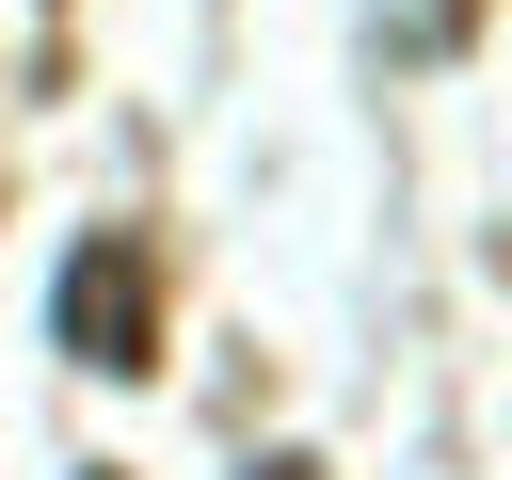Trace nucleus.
<instances>
[{"mask_svg":"<svg viewBox=\"0 0 512 480\" xmlns=\"http://www.w3.org/2000/svg\"><path fill=\"white\" fill-rule=\"evenodd\" d=\"M256 480H320V464H256Z\"/></svg>","mask_w":512,"mask_h":480,"instance_id":"2","label":"nucleus"},{"mask_svg":"<svg viewBox=\"0 0 512 480\" xmlns=\"http://www.w3.org/2000/svg\"><path fill=\"white\" fill-rule=\"evenodd\" d=\"M64 368H160V288L112 224L64 256Z\"/></svg>","mask_w":512,"mask_h":480,"instance_id":"1","label":"nucleus"}]
</instances>
